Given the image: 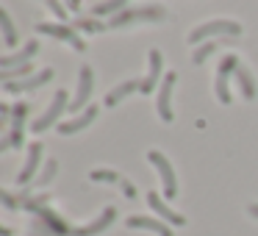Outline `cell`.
Here are the masks:
<instances>
[{
  "instance_id": "5bb4252c",
  "label": "cell",
  "mask_w": 258,
  "mask_h": 236,
  "mask_svg": "<svg viewBox=\"0 0 258 236\" xmlns=\"http://www.w3.org/2000/svg\"><path fill=\"white\" fill-rule=\"evenodd\" d=\"M50 78H53V67H45V70H39L36 75H31V78H23V81H14V84H6V92H12V95H20V92L39 89V86H45Z\"/></svg>"
},
{
  "instance_id": "7a4b0ae2",
  "label": "cell",
  "mask_w": 258,
  "mask_h": 236,
  "mask_svg": "<svg viewBox=\"0 0 258 236\" xmlns=\"http://www.w3.org/2000/svg\"><path fill=\"white\" fill-rule=\"evenodd\" d=\"M167 17L164 14L161 6H142V9H125V12L114 14L111 20H108V28H125V25L131 23H161V20Z\"/></svg>"
},
{
  "instance_id": "4dcf8cb0",
  "label": "cell",
  "mask_w": 258,
  "mask_h": 236,
  "mask_svg": "<svg viewBox=\"0 0 258 236\" xmlns=\"http://www.w3.org/2000/svg\"><path fill=\"white\" fill-rule=\"evenodd\" d=\"M0 117H6V120L12 117V108H9L6 103H0Z\"/></svg>"
},
{
  "instance_id": "5b68a950",
  "label": "cell",
  "mask_w": 258,
  "mask_h": 236,
  "mask_svg": "<svg viewBox=\"0 0 258 236\" xmlns=\"http://www.w3.org/2000/svg\"><path fill=\"white\" fill-rule=\"evenodd\" d=\"M36 31L45 34V36H53V39L67 42V45L73 47V50H78V53L86 50V42L81 39V36L75 34V28H70V25H61V23H36Z\"/></svg>"
},
{
  "instance_id": "8992f818",
  "label": "cell",
  "mask_w": 258,
  "mask_h": 236,
  "mask_svg": "<svg viewBox=\"0 0 258 236\" xmlns=\"http://www.w3.org/2000/svg\"><path fill=\"white\" fill-rule=\"evenodd\" d=\"M147 158H150V164L158 169V175H161V181H164V197L172 200V197L178 195V181H175V169H172V164H169V158L164 156L161 150H150Z\"/></svg>"
},
{
  "instance_id": "8fae6325",
  "label": "cell",
  "mask_w": 258,
  "mask_h": 236,
  "mask_svg": "<svg viewBox=\"0 0 258 236\" xmlns=\"http://www.w3.org/2000/svg\"><path fill=\"white\" fill-rule=\"evenodd\" d=\"M97 111H100L97 106H86L84 114H75V117L67 120V123H58V134H61V136H73V134H78V131L89 128V125L97 120Z\"/></svg>"
},
{
  "instance_id": "603a6c76",
  "label": "cell",
  "mask_w": 258,
  "mask_h": 236,
  "mask_svg": "<svg viewBox=\"0 0 258 236\" xmlns=\"http://www.w3.org/2000/svg\"><path fill=\"white\" fill-rule=\"evenodd\" d=\"M89 178L95 181V184H122V181H125L122 175L114 172V169H92Z\"/></svg>"
},
{
  "instance_id": "4fadbf2b",
  "label": "cell",
  "mask_w": 258,
  "mask_h": 236,
  "mask_svg": "<svg viewBox=\"0 0 258 236\" xmlns=\"http://www.w3.org/2000/svg\"><path fill=\"white\" fill-rule=\"evenodd\" d=\"M147 206H150L167 225H186V217H183V214H178V211H172V208L161 200L158 192H147Z\"/></svg>"
},
{
  "instance_id": "44dd1931",
  "label": "cell",
  "mask_w": 258,
  "mask_h": 236,
  "mask_svg": "<svg viewBox=\"0 0 258 236\" xmlns=\"http://www.w3.org/2000/svg\"><path fill=\"white\" fill-rule=\"evenodd\" d=\"M125 3H128V0H103V3H95V6H92V14H95V17H114V14L125 12Z\"/></svg>"
},
{
  "instance_id": "52a82bcc",
  "label": "cell",
  "mask_w": 258,
  "mask_h": 236,
  "mask_svg": "<svg viewBox=\"0 0 258 236\" xmlns=\"http://www.w3.org/2000/svg\"><path fill=\"white\" fill-rule=\"evenodd\" d=\"M175 81H178V75L167 73L164 81H161V86H158L156 111H158V117H161L164 123H172V86H175Z\"/></svg>"
},
{
  "instance_id": "d6a6232c",
  "label": "cell",
  "mask_w": 258,
  "mask_h": 236,
  "mask_svg": "<svg viewBox=\"0 0 258 236\" xmlns=\"http://www.w3.org/2000/svg\"><path fill=\"white\" fill-rule=\"evenodd\" d=\"M250 214H252V217H258V206H250Z\"/></svg>"
},
{
  "instance_id": "e0dca14e",
  "label": "cell",
  "mask_w": 258,
  "mask_h": 236,
  "mask_svg": "<svg viewBox=\"0 0 258 236\" xmlns=\"http://www.w3.org/2000/svg\"><path fill=\"white\" fill-rule=\"evenodd\" d=\"M114 214H117V211L108 206L106 211H103L97 219H92L89 225H84V228H75V236H95V233H103V230H106L108 225L114 222Z\"/></svg>"
},
{
  "instance_id": "836d02e7",
  "label": "cell",
  "mask_w": 258,
  "mask_h": 236,
  "mask_svg": "<svg viewBox=\"0 0 258 236\" xmlns=\"http://www.w3.org/2000/svg\"><path fill=\"white\" fill-rule=\"evenodd\" d=\"M3 125H6V117H0V131H3Z\"/></svg>"
},
{
  "instance_id": "d6986e66",
  "label": "cell",
  "mask_w": 258,
  "mask_h": 236,
  "mask_svg": "<svg viewBox=\"0 0 258 236\" xmlns=\"http://www.w3.org/2000/svg\"><path fill=\"white\" fill-rule=\"evenodd\" d=\"M131 92H139V81H125V84L114 86V89L106 95V106H117L119 100H125V97L131 95Z\"/></svg>"
},
{
  "instance_id": "7c38bea8",
  "label": "cell",
  "mask_w": 258,
  "mask_h": 236,
  "mask_svg": "<svg viewBox=\"0 0 258 236\" xmlns=\"http://www.w3.org/2000/svg\"><path fill=\"white\" fill-rule=\"evenodd\" d=\"M39 161H42V142H31V145H28V158H25V167L20 169V175H17V184L20 186H28L31 181L36 178Z\"/></svg>"
},
{
  "instance_id": "7402d4cb",
  "label": "cell",
  "mask_w": 258,
  "mask_h": 236,
  "mask_svg": "<svg viewBox=\"0 0 258 236\" xmlns=\"http://www.w3.org/2000/svg\"><path fill=\"white\" fill-rule=\"evenodd\" d=\"M0 34H3V39H6L9 47L17 45V28H14V23H12L6 9H0Z\"/></svg>"
},
{
  "instance_id": "2e32d148",
  "label": "cell",
  "mask_w": 258,
  "mask_h": 236,
  "mask_svg": "<svg viewBox=\"0 0 258 236\" xmlns=\"http://www.w3.org/2000/svg\"><path fill=\"white\" fill-rule=\"evenodd\" d=\"M25 117H28V103H17L12 108V145L14 147H23V125H25Z\"/></svg>"
},
{
  "instance_id": "ac0fdd59",
  "label": "cell",
  "mask_w": 258,
  "mask_h": 236,
  "mask_svg": "<svg viewBox=\"0 0 258 236\" xmlns=\"http://www.w3.org/2000/svg\"><path fill=\"white\" fill-rule=\"evenodd\" d=\"M236 84H239L241 95H244V100H255L258 95V86H255V78H252V73L247 67H236Z\"/></svg>"
},
{
  "instance_id": "f1b7e54d",
  "label": "cell",
  "mask_w": 258,
  "mask_h": 236,
  "mask_svg": "<svg viewBox=\"0 0 258 236\" xmlns=\"http://www.w3.org/2000/svg\"><path fill=\"white\" fill-rule=\"evenodd\" d=\"M9 147H14V145H12V136H9V134H3V136H0V153H6Z\"/></svg>"
},
{
  "instance_id": "cb8c5ba5",
  "label": "cell",
  "mask_w": 258,
  "mask_h": 236,
  "mask_svg": "<svg viewBox=\"0 0 258 236\" xmlns=\"http://www.w3.org/2000/svg\"><path fill=\"white\" fill-rule=\"evenodd\" d=\"M73 28H81V31H89V34H100V31H108V23H95V20H75Z\"/></svg>"
},
{
  "instance_id": "6da1fadb",
  "label": "cell",
  "mask_w": 258,
  "mask_h": 236,
  "mask_svg": "<svg viewBox=\"0 0 258 236\" xmlns=\"http://www.w3.org/2000/svg\"><path fill=\"white\" fill-rule=\"evenodd\" d=\"M241 34V25L239 23H233V20H211V23H203V25H197L195 31L189 34V42L191 45H203V42H208V39H214V36H239Z\"/></svg>"
},
{
  "instance_id": "9c48e42d",
  "label": "cell",
  "mask_w": 258,
  "mask_h": 236,
  "mask_svg": "<svg viewBox=\"0 0 258 236\" xmlns=\"http://www.w3.org/2000/svg\"><path fill=\"white\" fill-rule=\"evenodd\" d=\"M147 64H150V67H147V75L139 81V92H142V95H150L153 89H158V86H161V84H158V81H161V70H164L161 53H158V50H150Z\"/></svg>"
},
{
  "instance_id": "484cf974",
  "label": "cell",
  "mask_w": 258,
  "mask_h": 236,
  "mask_svg": "<svg viewBox=\"0 0 258 236\" xmlns=\"http://www.w3.org/2000/svg\"><path fill=\"white\" fill-rule=\"evenodd\" d=\"M45 6L53 12V17H56V20H67L70 12H67V6H64L61 0H45Z\"/></svg>"
},
{
  "instance_id": "4316f807",
  "label": "cell",
  "mask_w": 258,
  "mask_h": 236,
  "mask_svg": "<svg viewBox=\"0 0 258 236\" xmlns=\"http://www.w3.org/2000/svg\"><path fill=\"white\" fill-rule=\"evenodd\" d=\"M0 206H3V208H9V211H14V208H17V197H14V195H9L6 189H0Z\"/></svg>"
},
{
  "instance_id": "30bf717a",
  "label": "cell",
  "mask_w": 258,
  "mask_h": 236,
  "mask_svg": "<svg viewBox=\"0 0 258 236\" xmlns=\"http://www.w3.org/2000/svg\"><path fill=\"white\" fill-rule=\"evenodd\" d=\"M39 53V42L31 39L28 45H23L20 50L9 53V56H0V67L3 70H14V67H25V64H31V58Z\"/></svg>"
},
{
  "instance_id": "277c9868",
  "label": "cell",
  "mask_w": 258,
  "mask_h": 236,
  "mask_svg": "<svg viewBox=\"0 0 258 236\" xmlns=\"http://www.w3.org/2000/svg\"><path fill=\"white\" fill-rule=\"evenodd\" d=\"M236 67H239V58L233 56V53H225L222 62H219L217 67V81H214V86H217V100L222 103V106H230V75H236Z\"/></svg>"
},
{
  "instance_id": "1f68e13d",
  "label": "cell",
  "mask_w": 258,
  "mask_h": 236,
  "mask_svg": "<svg viewBox=\"0 0 258 236\" xmlns=\"http://www.w3.org/2000/svg\"><path fill=\"white\" fill-rule=\"evenodd\" d=\"M0 236H12V228H6V225H0Z\"/></svg>"
},
{
  "instance_id": "ba28073f",
  "label": "cell",
  "mask_w": 258,
  "mask_h": 236,
  "mask_svg": "<svg viewBox=\"0 0 258 236\" xmlns=\"http://www.w3.org/2000/svg\"><path fill=\"white\" fill-rule=\"evenodd\" d=\"M92 86H95V73H92V67L89 64H84L81 67V75H78V92H75V97H73V103H70V108L67 111H81V108L89 103V97H92Z\"/></svg>"
},
{
  "instance_id": "3957f363",
  "label": "cell",
  "mask_w": 258,
  "mask_h": 236,
  "mask_svg": "<svg viewBox=\"0 0 258 236\" xmlns=\"http://www.w3.org/2000/svg\"><path fill=\"white\" fill-rule=\"evenodd\" d=\"M67 108H70V95H67V89H58L56 95H53V100H50V106H47V111L42 114L39 120H34L31 131H34V134H45L47 128H53V125L58 123V117H61Z\"/></svg>"
},
{
  "instance_id": "f546056e",
  "label": "cell",
  "mask_w": 258,
  "mask_h": 236,
  "mask_svg": "<svg viewBox=\"0 0 258 236\" xmlns=\"http://www.w3.org/2000/svg\"><path fill=\"white\" fill-rule=\"evenodd\" d=\"M64 6H67V12H78V0H64Z\"/></svg>"
},
{
  "instance_id": "9a60e30c",
  "label": "cell",
  "mask_w": 258,
  "mask_h": 236,
  "mask_svg": "<svg viewBox=\"0 0 258 236\" xmlns=\"http://www.w3.org/2000/svg\"><path fill=\"white\" fill-rule=\"evenodd\" d=\"M128 228H142V230H150V233L156 236H172V228H169L164 219H153V217H139V214H134V217H128Z\"/></svg>"
},
{
  "instance_id": "ffe728a7",
  "label": "cell",
  "mask_w": 258,
  "mask_h": 236,
  "mask_svg": "<svg viewBox=\"0 0 258 236\" xmlns=\"http://www.w3.org/2000/svg\"><path fill=\"white\" fill-rule=\"evenodd\" d=\"M228 42H233V36H225V39H219V42H211V39L203 42V45H197V47H195V53H191V62H195V64H203L214 50H217L219 45H228Z\"/></svg>"
},
{
  "instance_id": "83f0119b",
  "label": "cell",
  "mask_w": 258,
  "mask_h": 236,
  "mask_svg": "<svg viewBox=\"0 0 258 236\" xmlns=\"http://www.w3.org/2000/svg\"><path fill=\"white\" fill-rule=\"evenodd\" d=\"M119 186H122V192H125V197H128V200H134V197H136V189H134V184H128V181H122Z\"/></svg>"
},
{
  "instance_id": "d4e9b609",
  "label": "cell",
  "mask_w": 258,
  "mask_h": 236,
  "mask_svg": "<svg viewBox=\"0 0 258 236\" xmlns=\"http://www.w3.org/2000/svg\"><path fill=\"white\" fill-rule=\"evenodd\" d=\"M56 169H58V164H56V161H53V158H50V161L45 164V169H42V172L36 175V186H39V189H42V186H47V184H50V181L56 178Z\"/></svg>"
}]
</instances>
